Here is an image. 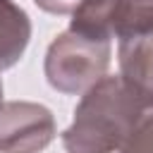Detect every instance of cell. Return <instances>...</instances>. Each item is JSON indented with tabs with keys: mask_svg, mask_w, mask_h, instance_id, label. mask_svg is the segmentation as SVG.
I'll list each match as a JSON object with an SVG mask.
<instances>
[{
	"mask_svg": "<svg viewBox=\"0 0 153 153\" xmlns=\"http://www.w3.org/2000/svg\"><path fill=\"white\" fill-rule=\"evenodd\" d=\"M143 112L122 79L105 74L81 93L74 120L62 131V146L67 153H115Z\"/></svg>",
	"mask_w": 153,
	"mask_h": 153,
	"instance_id": "obj_1",
	"label": "cell"
},
{
	"mask_svg": "<svg viewBox=\"0 0 153 153\" xmlns=\"http://www.w3.org/2000/svg\"><path fill=\"white\" fill-rule=\"evenodd\" d=\"M112 41L93 38L79 31H62L45 50L43 72L48 84L67 96H81L108 74Z\"/></svg>",
	"mask_w": 153,
	"mask_h": 153,
	"instance_id": "obj_2",
	"label": "cell"
},
{
	"mask_svg": "<svg viewBox=\"0 0 153 153\" xmlns=\"http://www.w3.org/2000/svg\"><path fill=\"white\" fill-rule=\"evenodd\" d=\"M57 134L50 108L31 100L0 103V153H41Z\"/></svg>",
	"mask_w": 153,
	"mask_h": 153,
	"instance_id": "obj_3",
	"label": "cell"
},
{
	"mask_svg": "<svg viewBox=\"0 0 153 153\" xmlns=\"http://www.w3.org/2000/svg\"><path fill=\"white\" fill-rule=\"evenodd\" d=\"M153 22V0H81L72 12L69 29L112 41L129 29Z\"/></svg>",
	"mask_w": 153,
	"mask_h": 153,
	"instance_id": "obj_4",
	"label": "cell"
},
{
	"mask_svg": "<svg viewBox=\"0 0 153 153\" xmlns=\"http://www.w3.org/2000/svg\"><path fill=\"white\" fill-rule=\"evenodd\" d=\"M120 79L143 110H153V22L117 36Z\"/></svg>",
	"mask_w": 153,
	"mask_h": 153,
	"instance_id": "obj_5",
	"label": "cell"
},
{
	"mask_svg": "<svg viewBox=\"0 0 153 153\" xmlns=\"http://www.w3.org/2000/svg\"><path fill=\"white\" fill-rule=\"evenodd\" d=\"M31 41V19L14 0H0V72L14 67Z\"/></svg>",
	"mask_w": 153,
	"mask_h": 153,
	"instance_id": "obj_6",
	"label": "cell"
},
{
	"mask_svg": "<svg viewBox=\"0 0 153 153\" xmlns=\"http://www.w3.org/2000/svg\"><path fill=\"white\" fill-rule=\"evenodd\" d=\"M120 153H153V112L136 122V127L120 146Z\"/></svg>",
	"mask_w": 153,
	"mask_h": 153,
	"instance_id": "obj_7",
	"label": "cell"
},
{
	"mask_svg": "<svg viewBox=\"0 0 153 153\" xmlns=\"http://www.w3.org/2000/svg\"><path fill=\"white\" fill-rule=\"evenodd\" d=\"M33 2L48 14H72L81 0H33Z\"/></svg>",
	"mask_w": 153,
	"mask_h": 153,
	"instance_id": "obj_8",
	"label": "cell"
},
{
	"mask_svg": "<svg viewBox=\"0 0 153 153\" xmlns=\"http://www.w3.org/2000/svg\"><path fill=\"white\" fill-rule=\"evenodd\" d=\"M0 103H2V81H0Z\"/></svg>",
	"mask_w": 153,
	"mask_h": 153,
	"instance_id": "obj_9",
	"label": "cell"
}]
</instances>
